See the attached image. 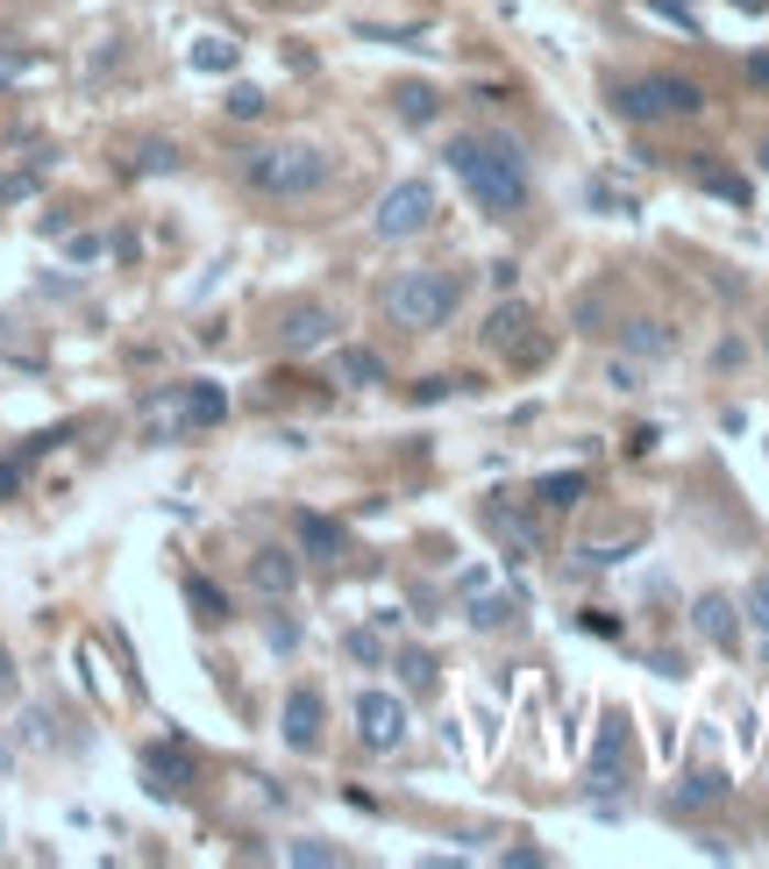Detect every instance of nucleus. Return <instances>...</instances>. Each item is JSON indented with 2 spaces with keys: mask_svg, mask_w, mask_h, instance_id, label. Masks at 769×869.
Here are the masks:
<instances>
[{
  "mask_svg": "<svg viewBox=\"0 0 769 869\" xmlns=\"http://www.w3.org/2000/svg\"><path fill=\"white\" fill-rule=\"evenodd\" d=\"M449 172L463 178V193H471L485 215H527V157H520V143H506V136H449Z\"/></svg>",
  "mask_w": 769,
  "mask_h": 869,
  "instance_id": "obj_1",
  "label": "nucleus"
},
{
  "mask_svg": "<svg viewBox=\"0 0 769 869\" xmlns=\"http://www.w3.org/2000/svg\"><path fill=\"white\" fill-rule=\"evenodd\" d=\"M235 172H243V186L264 193V200H307V193L328 186V150H314V143H256V150H243Z\"/></svg>",
  "mask_w": 769,
  "mask_h": 869,
  "instance_id": "obj_2",
  "label": "nucleus"
},
{
  "mask_svg": "<svg viewBox=\"0 0 769 869\" xmlns=\"http://www.w3.org/2000/svg\"><path fill=\"white\" fill-rule=\"evenodd\" d=\"M463 307V272H435V264H414V272H399L385 286V314L399 328H442L449 314Z\"/></svg>",
  "mask_w": 769,
  "mask_h": 869,
  "instance_id": "obj_3",
  "label": "nucleus"
},
{
  "mask_svg": "<svg viewBox=\"0 0 769 869\" xmlns=\"http://www.w3.org/2000/svg\"><path fill=\"white\" fill-rule=\"evenodd\" d=\"M613 100H620L627 122H684V114L705 108V86L677 79V72H656V79H627Z\"/></svg>",
  "mask_w": 769,
  "mask_h": 869,
  "instance_id": "obj_4",
  "label": "nucleus"
},
{
  "mask_svg": "<svg viewBox=\"0 0 769 869\" xmlns=\"http://www.w3.org/2000/svg\"><path fill=\"white\" fill-rule=\"evenodd\" d=\"M435 221H442V193H435L428 178H399L378 200L371 229H378V243H406V235H428Z\"/></svg>",
  "mask_w": 769,
  "mask_h": 869,
  "instance_id": "obj_5",
  "label": "nucleus"
},
{
  "mask_svg": "<svg viewBox=\"0 0 769 869\" xmlns=\"http://www.w3.org/2000/svg\"><path fill=\"white\" fill-rule=\"evenodd\" d=\"M485 350L513 356V364H541V356H549V336H535V314H527L520 299H506V307L485 321Z\"/></svg>",
  "mask_w": 769,
  "mask_h": 869,
  "instance_id": "obj_6",
  "label": "nucleus"
},
{
  "mask_svg": "<svg viewBox=\"0 0 769 869\" xmlns=\"http://www.w3.org/2000/svg\"><path fill=\"white\" fill-rule=\"evenodd\" d=\"M356 734H364V748H399L406 741V706L392 692H364L356 698Z\"/></svg>",
  "mask_w": 769,
  "mask_h": 869,
  "instance_id": "obj_7",
  "label": "nucleus"
},
{
  "mask_svg": "<svg viewBox=\"0 0 769 869\" xmlns=\"http://www.w3.org/2000/svg\"><path fill=\"white\" fill-rule=\"evenodd\" d=\"M321 727H328L321 692H314V684H299V692L285 698V748H293V756H314V748H321Z\"/></svg>",
  "mask_w": 769,
  "mask_h": 869,
  "instance_id": "obj_8",
  "label": "nucleus"
},
{
  "mask_svg": "<svg viewBox=\"0 0 769 869\" xmlns=\"http://www.w3.org/2000/svg\"><path fill=\"white\" fill-rule=\"evenodd\" d=\"M143 777H150V791H157V799H178V791L193 784V748L150 741V748H143Z\"/></svg>",
  "mask_w": 769,
  "mask_h": 869,
  "instance_id": "obj_9",
  "label": "nucleus"
},
{
  "mask_svg": "<svg viewBox=\"0 0 769 869\" xmlns=\"http://www.w3.org/2000/svg\"><path fill=\"white\" fill-rule=\"evenodd\" d=\"M328 336H336V314H328V307H285V321H278V350L285 356L321 350Z\"/></svg>",
  "mask_w": 769,
  "mask_h": 869,
  "instance_id": "obj_10",
  "label": "nucleus"
},
{
  "mask_svg": "<svg viewBox=\"0 0 769 869\" xmlns=\"http://www.w3.org/2000/svg\"><path fill=\"white\" fill-rule=\"evenodd\" d=\"M143 435H150V442H178V435H193V421H186V385H164V393L143 399Z\"/></svg>",
  "mask_w": 769,
  "mask_h": 869,
  "instance_id": "obj_11",
  "label": "nucleus"
},
{
  "mask_svg": "<svg viewBox=\"0 0 769 869\" xmlns=\"http://www.w3.org/2000/svg\"><path fill=\"white\" fill-rule=\"evenodd\" d=\"M691 627H699L713 649H741V613H734L727 592H705L699 606H691Z\"/></svg>",
  "mask_w": 769,
  "mask_h": 869,
  "instance_id": "obj_12",
  "label": "nucleus"
},
{
  "mask_svg": "<svg viewBox=\"0 0 769 869\" xmlns=\"http://www.w3.org/2000/svg\"><path fill=\"white\" fill-rule=\"evenodd\" d=\"M293 535H299V549H307L314 563H342L350 557V535H342V520H328V514H299Z\"/></svg>",
  "mask_w": 769,
  "mask_h": 869,
  "instance_id": "obj_13",
  "label": "nucleus"
},
{
  "mask_svg": "<svg viewBox=\"0 0 769 869\" xmlns=\"http://www.w3.org/2000/svg\"><path fill=\"white\" fill-rule=\"evenodd\" d=\"M250 584H256L264 598H293L299 557H293V549H256V557H250Z\"/></svg>",
  "mask_w": 769,
  "mask_h": 869,
  "instance_id": "obj_14",
  "label": "nucleus"
},
{
  "mask_svg": "<svg viewBox=\"0 0 769 869\" xmlns=\"http://www.w3.org/2000/svg\"><path fill=\"white\" fill-rule=\"evenodd\" d=\"M485 528H492V535H506L513 563H527V557H535V520H527L513 499H485Z\"/></svg>",
  "mask_w": 769,
  "mask_h": 869,
  "instance_id": "obj_15",
  "label": "nucleus"
},
{
  "mask_svg": "<svg viewBox=\"0 0 769 869\" xmlns=\"http://www.w3.org/2000/svg\"><path fill=\"white\" fill-rule=\"evenodd\" d=\"M627 784V727L606 721V734H598V762H592V791H620Z\"/></svg>",
  "mask_w": 769,
  "mask_h": 869,
  "instance_id": "obj_16",
  "label": "nucleus"
},
{
  "mask_svg": "<svg viewBox=\"0 0 769 869\" xmlns=\"http://www.w3.org/2000/svg\"><path fill=\"white\" fill-rule=\"evenodd\" d=\"M719 799H727V777H719V770H699V777H684V784L670 791V813L691 820V813H705V805H719Z\"/></svg>",
  "mask_w": 769,
  "mask_h": 869,
  "instance_id": "obj_17",
  "label": "nucleus"
},
{
  "mask_svg": "<svg viewBox=\"0 0 769 869\" xmlns=\"http://www.w3.org/2000/svg\"><path fill=\"white\" fill-rule=\"evenodd\" d=\"M584 492H592V477H584V471H556V477H541V485H535V506H541V514H549V506L563 514V506H578Z\"/></svg>",
  "mask_w": 769,
  "mask_h": 869,
  "instance_id": "obj_18",
  "label": "nucleus"
},
{
  "mask_svg": "<svg viewBox=\"0 0 769 869\" xmlns=\"http://www.w3.org/2000/svg\"><path fill=\"white\" fill-rule=\"evenodd\" d=\"M336 378H342V385H385L378 350H336Z\"/></svg>",
  "mask_w": 769,
  "mask_h": 869,
  "instance_id": "obj_19",
  "label": "nucleus"
},
{
  "mask_svg": "<svg viewBox=\"0 0 769 869\" xmlns=\"http://www.w3.org/2000/svg\"><path fill=\"white\" fill-rule=\"evenodd\" d=\"M620 342H627L635 356H670V350H677V336H670L662 321H627V328H620Z\"/></svg>",
  "mask_w": 769,
  "mask_h": 869,
  "instance_id": "obj_20",
  "label": "nucleus"
},
{
  "mask_svg": "<svg viewBox=\"0 0 769 869\" xmlns=\"http://www.w3.org/2000/svg\"><path fill=\"white\" fill-rule=\"evenodd\" d=\"M392 108H399V122H435V108H442V100H435V86H392Z\"/></svg>",
  "mask_w": 769,
  "mask_h": 869,
  "instance_id": "obj_21",
  "label": "nucleus"
},
{
  "mask_svg": "<svg viewBox=\"0 0 769 869\" xmlns=\"http://www.w3.org/2000/svg\"><path fill=\"white\" fill-rule=\"evenodd\" d=\"M186 598H193V613H200L207 627H221V620H229V592H221V584H207V578H186Z\"/></svg>",
  "mask_w": 769,
  "mask_h": 869,
  "instance_id": "obj_22",
  "label": "nucleus"
},
{
  "mask_svg": "<svg viewBox=\"0 0 769 869\" xmlns=\"http://www.w3.org/2000/svg\"><path fill=\"white\" fill-rule=\"evenodd\" d=\"M235 57H243V51H235L229 36H200V43H193V72H235Z\"/></svg>",
  "mask_w": 769,
  "mask_h": 869,
  "instance_id": "obj_23",
  "label": "nucleus"
},
{
  "mask_svg": "<svg viewBox=\"0 0 769 869\" xmlns=\"http://www.w3.org/2000/svg\"><path fill=\"white\" fill-rule=\"evenodd\" d=\"M399 684H406V692H435V656L399 649Z\"/></svg>",
  "mask_w": 769,
  "mask_h": 869,
  "instance_id": "obj_24",
  "label": "nucleus"
},
{
  "mask_svg": "<svg viewBox=\"0 0 769 869\" xmlns=\"http://www.w3.org/2000/svg\"><path fill=\"white\" fill-rule=\"evenodd\" d=\"M513 620H520L513 598H471V627H513Z\"/></svg>",
  "mask_w": 769,
  "mask_h": 869,
  "instance_id": "obj_25",
  "label": "nucleus"
},
{
  "mask_svg": "<svg viewBox=\"0 0 769 869\" xmlns=\"http://www.w3.org/2000/svg\"><path fill=\"white\" fill-rule=\"evenodd\" d=\"M178 164H186V157H178V143H143L129 172H178Z\"/></svg>",
  "mask_w": 769,
  "mask_h": 869,
  "instance_id": "obj_26",
  "label": "nucleus"
},
{
  "mask_svg": "<svg viewBox=\"0 0 769 869\" xmlns=\"http://www.w3.org/2000/svg\"><path fill=\"white\" fill-rule=\"evenodd\" d=\"M285 862H299V869H336L342 856L328 842H293V848H285Z\"/></svg>",
  "mask_w": 769,
  "mask_h": 869,
  "instance_id": "obj_27",
  "label": "nucleus"
},
{
  "mask_svg": "<svg viewBox=\"0 0 769 869\" xmlns=\"http://www.w3.org/2000/svg\"><path fill=\"white\" fill-rule=\"evenodd\" d=\"M699 178H705V186H713V193H727V200H734V207H748V178H734V172H719V164H699Z\"/></svg>",
  "mask_w": 769,
  "mask_h": 869,
  "instance_id": "obj_28",
  "label": "nucleus"
},
{
  "mask_svg": "<svg viewBox=\"0 0 769 869\" xmlns=\"http://www.w3.org/2000/svg\"><path fill=\"white\" fill-rule=\"evenodd\" d=\"M229 114H235V122H256V114H264V94H256V86H235V94H229Z\"/></svg>",
  "mask_w": 769,
  "mask_h": 869,
  "instance_id": "obj_29",
  "label": "nucleus"
},
{
  "mask_svg": "<svg viewBox=\"0 0 769 869\" xmlns=\"http://www.w3.org/2000/svg\"><path fill=\"white\" fill-rule=\"evenodd\" d=\"M748 620H756L762 635H769V578H756V584H748Z\"/></svg>",
  "mask_w": 769,
  "mask_h": 869,
  "instance_id": "obj_30",
  "label": "nucleus"
},
{
  "mask_svg": "<svg viewBox=\"0 0 769 869\" xmlns=\"http://www.w3.org/2000/svg\"><path fill=\"white\" fill-rule=\"evenodd\" d=\"M22 741L51 748V741H57V734H51V713H22Z\"/></svg>",
  "mask_w": 769,
  "mask_h": 869,
  "instance_id": "obj_31",
  "label": "nucleus"
},
{
  "mask_svg": "<svg viewBox=\"0 0 769 869\" xmlns=\"http://www.w3.org/2000/svg\"><path fill=\"white\" fill-rule=\"evenodd\" d=\"M350 656H356V663H378V635H371V627H356V635H350Z\"/></svg>",
  "mask_w": 769,
  "mask_h": 869,
  "instance_id": "obj_32",
  "label": "nucleus"
},
{
  "mask_svg": "<svg viewBox=\"0 0 769 869\" xmlns=\"http://www.w3.org/2000/svg\"><path fill=\"white\" fill-rule=\"evenodd\" d=\"M584 635H606L613 641V635H620V620H613V613H584Z\"/></svg>",
  "mask_w": 769,
  "mask_h": 869,
  "instance_id": "obj_33",
  "label": "nucleus"
},
{
  "mask_svg": "<svg viewBox=\"0 0 769 869\" xmlns=\"http://www.w3.org/2000/svg\"><path fill=\"white\" fill-rule=\"evenodd\" d=\"M748 72H756V79L769 86V57H748Z\"/></svg>",
  "mask_w": 769,
  "mask_h": 869,
  "instance_id": "obj_34",
  "label": "nucleus"
},
{
  "mask_svg": "<svg viewBox=\"0 0 769 869\" xmlns=\"http://www.w3.org/2000/svg\"><path fill=\"white\" fill-rule=\"evenodd\" d=\"M8 684H14V670H8V649H0V692H8Z\"/></svg>",
  "mask_w": 769,
  "mask_h": 869,
  "instance_id": "obj_35",
  "label": "nucleus"
},
{
  "mask_svg": "<svg viewBox=\"0 0 769 869\" xmlns=\"http://www.w3.org/2000/svg\"><path fill=\"white\" fill-rule=\"evenodd\" d=\"M0 770H8V748H0Z\"/></svg>",
  "mask_w": 769,
  "mask_h": 869,
  "instance_id": "obj_36",
  "label": "nucleus"
},
{
  "mask_svg": "<svg viewBox=\"0 0 769 869\" xmlns=\"http://www.w3.org/2000/svg\"><path fill=\"white\" fill-rule=\"evenodd\" d=\"M0 193H8V186H0Z\"/></svg>",
  "mask_w": 769,
  "mask_h": 869,
  "instance_id": "obj_37",
  "label": "nucleus"
},
{
  "mask_svg": "<svg viewBox=\"0 0 769 869\" xmlns=\"http://www.w3.org/2000/svg\"><path fill=\"white\" fill-rule=\"evenodd\" d=\"M762 157H769V150H762Z\"/></svg>",
  "mask_w": 769,
  "mask_h": 869,
  "instance_id": "obj_38",
  "label": "nucleus"
}]
</instances>
